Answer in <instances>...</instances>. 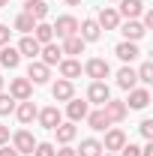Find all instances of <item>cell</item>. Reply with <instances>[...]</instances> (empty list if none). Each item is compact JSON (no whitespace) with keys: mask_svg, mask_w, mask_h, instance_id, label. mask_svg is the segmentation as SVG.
I'll list each match as a JSON object with an SVG mask.
<instances>
[{"mask_svg":"<svg viewBox=\"0 0 153 156\" xmlns=\"http://www.w3.org/2000/svg\"><path fill=\"white\" fill-rule=\"evenodd\" d=\"M81 72L87 78H93V81H105V78L111 75V66H108V60H102V57H90L81 66Z\"/></svg>","mask_w":153,"mask_h":156,"instance_id":"6da1fadb","label":"cell"},{"mask_svg":"<svg viewBox=\"0 0 153 156\" xmlns=\"http://www.w3.org/2000/svg\"><path fill=\"white\" fill-rule=\"evenodd\" d=\"M105 117H108V123H123L126 114H129V108H126V102H120V99H108L105 105H99Z\"/></svg>","mask_w":153,"mask_h":156,"instance_id":"7a4b0ae2","label":"cell"},{"mask_svg":"<svg viewBox=\"0 0 153 156\" xmlns=\"http://www.w3.org/2000/svg\"><path fill=\"white\" fill-rule=\"evenodd\" d=\"M36 120H39V126H42V129H51V132H54V126L63 123V114H60L57 105H48V108H39Z\"/></svg>","mask_w":153,"mask_h":156,"instance_id":"3957f363","label":"cell"},{"mask_svg":"<svg viewBox=\"0 0 153 156\" xmlns=\"http://www.w3.org/2000/svg\"><path fill=\"white\" fill-rule=\"evenodd\" d=\"M51 30H54V36H60V39L75 36V33H78V18H75V15H60V18L51 24Z\"/></svg>","mask_w":153,"mask_h":156,"instance_id":"277c9868","label":"cell"},{"mask_svg":"<svg viewBox=\"0 0 153 156\" xmlns=\"http://www.w3.org/2000/svg\"><path fill=\"white\" fill-rule=\"evenodd\" d=\"M48 78H51V66H45L42 60H30V66H27V81H30V84H48Z\"/></svg>","mask_w":153,"mask_h":156,"instance_id":"5b68a950","label":"cell"},{"mask_svg":"<svg viewBox=\"0 0 153 156\" xmlns=\"http://www.w3.org/2000/svg\"><path fill=\"white\" fill-rule=\"evenodd\" d=\"M9 96L15 99V102L30 99V96H33V84H30L27 78H12V81H9Z\"/></svg>","mask_w":153,"mask_h":156,"instance_id":"8992f818","label":"cell"},{"mask_svg":"<svg viewBox=\"0 0 153 156\" xmlns=\"http://www.w3.org/2000/svg\"><path fill=\"white\" fill-rule=\"evenodd\" d=\"M96 24H99V30H117V27H120L117 9H114V6H102L99 15H96Z\"/></svg>","mask_w":153,"mask_h":156,"instance_id":"52a82bcc","label":"cell"},{"mask_svg":"<svg viewBox=\"0 0 153 156\" xmlns=\"http://www.w3.org/2000/svg\"><path fill=\"white\" fill-rule=\"evenodd\" d=\"M51 96H54V102H69V99L75 96V84L66 81V78H57L51 84Z\"/></svg>","mask_w":153,"mask_h":156,"instance_id":"ba28073f","label":"cell"},{"mask_svg":"<svg viewBox=\"0 0 153 156\" xmlns=\"http://www.w3.org/2000/svg\"><path fill=\"white\" fill-rule=\"evenodd\" d=\"M108 99H111V90H108L105 81H93V84L87 87V102H93V105H105Z\"/></svg>","mask_w":153,"mask_h":156,"instance_id":"9c48e42d","label":"cell"},{"mask_svg":"<svg viewBox=\"0 0 153 156\" xmlns=\"http://www.w3.org/2000/svg\"><path fill=\"white\" fill-rule=\"evenodd\" d=\"M12 114L18 117V123H24V126H30V123L36 120L39 108H36V102H30V99H24V102H18V105H15V111H12Z\"/></svg>","mask_w":153,"mask_h":156,"instance_id":"30bf717a","label":"cell"},{"mask_svg":"<svg viewBox=\"0 0 153 156\" xmlns=\"http://www.w3.org/2000/svg\"><path fill=\"white\" fill-rule=\"evenodd\" d=\"M12 147H15L18 153H30V156H33V147H36V138H33V132L18 129V132L12 135Z\"/></svg>","mask_w":153,"mask_h":156,"instance_id":"8fae6325","label":"cell"},{"mask_svg":"<svg viewBox=\"0 0 153 156\" xmlns=\"http://www.w3.org/2000/svg\"><path fill=\"white\" fill-rule=\"evenodd\" d=\"M120 33H123V39H126V42H138L147 30H144V24H141L138 18H126L123 24H120Z\"/></svg>","mask_w":153,"mask_h":156,"instance_id":"7c38bea8","label":"cell"},{"mask_svg":"<svg viewBox=\"0 0 153 156\" xmlns=\"http://www.w3.org/2000/svg\"><path fill=\"white\" fill-rule=\"evenodd\" d=\"M147 105H150V90H147V87H132V90H129V99H126V108L141 111V108H147Z\"/></svg>","mask_w":153,"mask_h":156,"instance_id":"4fadbf2b","label":"cell"},{"mask_svg":"<svg viewBox=\"0 0 153 156\" xmlns=\"http://www.w3.org/2000/svg\"><path fill=\"white\" fill-rule=\"evenodd\" d=\"M87 111H90V102H84V99H69L66 102V114H69V123H78V120H84L87 117Z\"/></svg>","mask_w":153,"mask_h":156,"instance_id":"5bb4252c","label":"cell"},{"mask_svg":"<svg viewBox=\"0 0 153 156\" xmlns=\"http://www.w3.org/2000/svg\"><path fill=\"white\" fill-rule=\"evenodd\" d=\"M123 144H126V132H123V129H108V132H105V141H102V150H105V153H114Z\"/></svg>","mask_w":153,"mask_h":156,"instance_id":"9a60e30c","label":"cell"},{"mask_svg":"<svg viewBox=\"0 0 153 156\" xmlns=\"http://www.w3.org/2000/svg\"><path fill=\"white\" fill-rule=\"evenodd\" d=\"M39 60H42L45 66H57L60 60H63V51H60V45H54V42L42 45V48H39Z\"/></svg>","mask_w":153,"mask_h":156,"instance_id":"2e32d148","label":"cell"},{"mask_svg":"<svg viewBox=\"0 0 153 156\" xmlns=\"http://www.w3.org/2000/svg\"><path fill=\"white\" fill-rule=\"evenodd\" d=\"M78 36L84 39V42H96V39L102 36V30H99L96 18H84V21H81V24H78Z\"/></svg>","mask_w":153,"mask_h":156,"instance_id":"e0dca14e","label":"cell"},{"mask_svg":"<svg viewBox=\"0 0 153 156\" xmlns=\"http://www.w3.org/2000/svg\"><path fill=\"white\" fill-rule=\"evenodd\" d=\"M57 66H60V78H66V81H75V78L81 75V60H75V57L60 60Z\"/></svg>","mask_w":153,"mask_h":156,"instance_id":"ac0fdd59","label":"cell"},{"mask_svg":"<svg viewBox=\"0 0 153 156\" xmlns=\"http://www.w3.org/2000/svg\"><path fill=\"white\" fill-rule=\"evenodd\" d=\"M24 12H27L33 21H45V15H48V3H45V0H24Z\"/></svg>","mask_w":153,"mask_h":156,"instance_id":"d6986e66","label":"cell"},{"mask_svg":"<svg viewBox=\"0 0 153 156\" xmlns=\"http://www.w3.org/2000/svg\"><path fill=\"white\" fill-rule=\"evenodd\" d=\"M117 87H123V90H132L138 87V75H135V69L126 63L123 69H117Z\"/></svg>","mask_w":153,"mask_h":156,"instance_id":"ffe728a7","label":"cell"},{"mask_svg":"<svg viewBox=\"0 0 153 156\" xmlns=\"http://www.w3.org/2000/svg\"><path fill=\"white\" fill-rule=\"evenodd\" d=\"M141 12H144V3L141 0H120V9H117L120 18H138Z\"/></svg>","mask_w":153,"mask_h":156,"instance_id":"44dd1931","label":"cell"},{"mask_svg":"<svg viewBox=\"0 0 153 156\" xmlns=\"http://www.w3.org/2000/svg\"><path fill=\"white\" fill-rule=\"evenodd\" d=\"M18 63H21L18 48H12V45H3V48H0V66H6V69H18Z\"/></svg>","mask_w":153,"mask_h":156,"instance_id":"7402d4cb","label":"cell"},{"mask_svg":"<svg viewBox=\"0 0 153 156\" xmlns=\"http://www.w3.org/2000/svg\"><path fill=\"white\" fill-rule=\"evenodd\" d=\"M84 45H87V42L75 33V36H66V39H63L60 51H63V54H69V57H75V54H84Z\"/></svg>","mask_w":153,"mask_h":156,"instance_id":"603a6c76","label":"cell"},{"mask_svg":"<svg viewBox=\"0 0 153 156\" xmlns=\"http://www.w3.org/2000/svg\"><path fill=\"white\" fill-rule=\"evenodd\" d=\"M84 120H87V126H90V129H96V132H105V129L111 126L102 108H96V111H87V117H84Z\"/></svg>","mask_w":153,"mask_h":156,"instance_id":"cb8c5ba5","label":"cell"},{"mask_svg":"<svg viewBox=\"0 0 153 156\" xmlns=\"http://www.w3.org/2000/svg\"><path fill=\"white\" fill-rule=\"evenodd\" d=\"M114 54L123 60V63H132V60L138 57L141 51H138V42H126V39H123V42H120V45L114 48Z\"/></svg>","mask_w":153,"mask_h":156,"instance_id":"d4e9b609","label":"cell"},{"mask_svg":"<svg viewBox=\"0 0 153 156\" xmlns=\"http://www.w3.org/2000/svg\"><path fill=\"white\" fill-rule=\"evenodd\" d=\"M54 135H57V144H72L78 135V126L75 123H60V126H54Z\"/></svg>","mask_w":153,"mask_h":156,"instance_id":"484cf974","label":"cell"},{"mask_svg":"<svg viewBox=\"0 0 153 156\" xmlns=\"http://www.w3.org/2000/svg\"><path fill=\"white\" fill-rule=\"evenodd\" d=\"M39 48H42V45H39L33 36H24V39L18 42V54H21V57H30V60L39 57Z\"/></svg>","mask_w":153,"mask_h":156,"instance_id":"4316f807","label":"cell"},{"mask_svg":"<svg viewBox=\"0 0 153 156\" xmlns=\"http://www.w3.org/2000/svg\"><path fill=\"white\" fill-rule=\"evenodd\" d=\"M33 39H36L39 45H48V42L54 39V30H51V24H45V21H36V27H33Z\"/></svg>","mask_w":153,"mask_h":156,"instance_id":"83f0119b","label":"cell"},{"mask_svg":"<svg viewBox=\"0 0 153 156\" xmlns=\"http://www.w3.org/2000/svg\"><path fill=\"white\" fill-rule=\"evenodd\" d=\"M75 153L78 156H102V141H96V138H84Z\"/></svg>","mask_w":153,"mask_h":156,"instance_id":"f1b7e54d","label":"cell"},{"mask_svg":"<svg viewBox=\"0 0 153 156\" xmlns=\"http://www.w3.org/2000/svg\"><path fill=\"white\" fill-rule=\"evenodd\" d=\"M33 27H36V21L30 18V15H27V12H21L18 18L12 21V30H21V33H24V36H30V33H33Z\"/></svg>","mask_w":153,"mask_h":156,"instance_id":"f546056e","label":"cell"},{"mask_svg":"<svg viewBox=\"0 0 153 156\" xmlns=\"http://www.w3.org/2000/svg\"><path fill=\"white\" fill-rule=\"evenodd\" d=\"M135 75H138L141 84H153V63H150V60H144V63L135 69Z\"/></svg>","mask_w":153,"mask_h":156,"instance_id":"4dcf8cb0","label":"cell"},{"mask_svg":"<svg viewBox=\"0 0 153 156\" xmlns=\"http://www.w3.org/2000/svg\"><path fill=\"white\" fill-rule=\"evenodd\" d=\"M12 111H15V99L9 96V93H0V117L12 114Z\"/></svg>","mask_w":153,"mask_h":156,"instance_id":"1f68e13d","label":"cell"},{"mask_svg":"<svg viewBox=\"0 0 153 156\" xmlns=\"http://www.w3.org/2000/svg\"><path fill=\"white\" fill-rule=\"evenodd\" d=\"M33 156H54V144H48V141H36Z\"/></svg>","mask_w":153,"mask_h":156,"instance_id":"d6a6232c","label":"cell"},{"mask_svg":"<svg viewBox=\"0 0 153 156\" xmlns=\"http://www.w3.org/2000/svg\"><path fill=\"white\" fill-rule=\"evenodd\" d=\"M138 129H141V135L147 138V141H153V120H150V117H147V120H141V126H138Z\"/></svg>","mask_w":153,"mask_h":156,"instance_id":"836d02e7","label":"cell"},{"mask_svg":"<svg viewBox=\"0 0 153 156\" xmlns=\"http://www.w3.org/2000/svg\"><path fill=\"white\" fill-rule=\"evenodd\" d=\"M120 156H141V147H138V144H129V141H126V144L120 147Z\"/></svg>","mask_w":153,"mask_h":156,"instance_id":"e575fe53","label":"cell"},{"mask_svg":"<svg viewBox=\"0 0 153 156\" xmlns=\"http://www.w3.org/2000/svg\"><path fill=\"white\" fill-rule=\"evenodd\" d=\"M9 36H12V30H9L6 24H0V48H3V45H9Z\"/></svg>","mask_w":153,"mask_h":156,"instance_id":"d590c367","label":"cell"},{"mask_svg":"<svg viewBox=\"0 0 153 156\" xmlns=\"http://www.w3.org/2000/svg\"><path fill=\"white\" fill-rule=\"evenodd\" d=\"M0 156H21V153L12 147V144H3V147H0Z\"/></svg>","mask_w":153,"mask_h":156,"instance_id":"8d00e7d4","label":"cell"},{"mask_svg":"<svg viewBox=\"0 0 153 156\" xmlns=\"http://www.w3.org/2000/svg\"><path fill=\"white\" fill-rule=\"evenodd\" d=\"M54 156H78V153L72 150V147H69V144H63L60 150H54Z\"/></svg>","mask_w":153,"mask_h":156,"instance_id":"74e56055","label":"cell"},{"mask_svg":"<svg viewBox=\"0 0 153 156\" xmlns=\"http://www.w3.org/2000/svg\"><path fill=\"white\" fill-rule=\"evenodd\" d=\"M3 144H9V126L0 123V147H3Z\"/></svg>","mask_w":153,"mask_h":156,"instance_id":"f35d334b","label":"cell"},{"mask_svg":"<svg viewBox=\"0 0 153 156\" xmlns=\"http://www.w3.org/2000/svg\"><path fill=\"white\" fill-rule=\"evenodd\" d=\"M141 24H144V30L153 27V9H150V12H144V21H141Z\"/></svg>","mask_w":153,"mask_h":156,"instance_id":"ab89813d","label":"cell"},{"mask_svg":"<svg viewBox=\"0 0 153 156\" xmlns=\"http://www.w3.org/2000/svg\"><path fill=\"white\" fill-rule=\"evenodd\" d=\"M141 156H153V141H147V144L141 147Z\"/></svg>","mask_w":153,"mask_h":156,"instance_id":"60d3db41","label":"cell"},{"mask_svg":"<svg viewBox=\"0 0 153 156\" xmlns=\"http://www.w3.org/2000/svg\"><path fill=\"white\" fill-rule=\"evenodd\" d=\"M63 3H69V6H78V3H81V0H63Z\"/></svg>","mask_w":153,"mask_h":156,"instance_id":"b9f144b4","label":"cell"},{"mask_svg":"<svg viewBox=\"0 0 153 156\" xmlns=\"http://www.w3.org/2000/svg\"><path fill=\"white\" fill-rule=\"evenodd\" d=\"M6 3H9V0H0V9H3V6H6Z\"/></svg>","mask_w":153,"mask_h":156,"instance_id":"7bdbcfd3","label":"cell"},{"mask_svg":"<svg viewBox=\"0 0 153 156\" xmlns=\"http://www.w3.org/2000/svg\"><path fill=\"white\" fill-rule=\"evenodd\" d=\"M0 90H3V75H0Z\"/></svg>","mask_w":153,"mask_h":156,"instance_id":"ee69618b","label":"cell"},{"mask_svg":"<svg viewBox=\"0 0 153 156\" xmlns=\"http://www.w3.org/2000/svg\"><path fill=\"white\" fill-rule=\"evenodd\" d=\"M102 156H114V153H102Z\"/></svg>","mask_w":153,"mask_h":156,"instance_id":"f6af8a7d","label":"cell"},{"mask_svg":"<svg viewBox=\"0 0 153 156\" xmlns=\"http://www.w3.org/2000/svg\"><path fill=\"white\" fill-rule=\"evenodd\" d=\"M114 3H120V0H114Z\"/></svg>","mask_w":153,"mask_h":156,"instance_id":"bcb514c9","label":"cell"}]
</instances>
